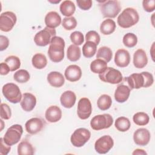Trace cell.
I'll return each mask as SVG.
<instances>
[{
  "mask_svg": "<svg viewBox=\"0 0 155 155\" xmlns=\"http://www.w3.org/2000/svg\"><path fill=\"white\" fill-rule=\"evenodd\" d=\"M99 8L104 18H114L119 13L121 7L118 1H99Z\"/></svg>",
  "mask_w": 155,
  "mask_h": 155,
  "instance_id": "277c9868",
  "label": "cell"
},
{
  "mask_svg": "<svg viewBox=\"0 0 155 155\" xmlns=\"http://www.w3.org/2000/svg\"><path fill=\"white\" fill-rule=\"evenodd\" d=\"M9 45L8 39L3 35L0 36V50L3 51L5 50Z\"/></svg>",
  "mask_w": 155,
  "mask_h": 155,
  "instance_id": "bcb514c9",
  "label": "cell"
},
{
  "mask_svg": "<svg viewBox=\"0 0 155 155\" xmlns=\"http://www.w3.org/2000/svg\"><path fill=\"white\" fill-rule=\"evenodd\" d=\"M71 41L75 45H81L84 42V38L83 34L79 31H75L70 35Z\"/></svg>",
  "mask_w": 155,
  "mask_h": 155,
  "instance_id": "ab89813d",
  "label": "cell"
},
{
  "mask_svg": "<svg viewBox=\"0 0 155 155\" xmlns=\"http://www.w3.org/2000/svg\"><path fill=\"white\" fill-rule=\"evenodd\" d=\"M5 62L10 68V71H14L18 70L21 66V61L19 58L16 56H8L5 59Z\"/></svg>",
  "mask_w": 155,
  "mask_h": 155,
  "instance_id": "d590c367",
  "label": "cell"
},
{
  "mask_svg": "<svg viewBox=\"0 0 155 155\" xmlns=\"http://www.w3.org/2000/svg\"><path fill=\"white\" fill-rule=\"evenodd\" d=\"M123 43L125 46L128 48L134 47L137 43V38L133 33H128L123 37Z\"/></svg>",
  "mask_w": 155,
  "mask_h": 155,
  "instance_id": "74e56055",
  "label": "cell"
},
{
  "mask_svg": "<svg viewBox=\"0 0 155 155\" xmlns=\"http://www.w3.org/2000/svg\"><path fill=\"white\" fill-rule=\"evenodd\" d=\"M12 112L10 107L4 103H1V119H4L5 120L9 119L11 117Z\"/></svg>",
  "mask_w": 155,
  "mask_h": 155,
  "instance_id": "b9f144b4",
  "label": "cell"
},
{
  "mask_svg": "<svg viewBox=\"0 0 155 155\" xmlns=\"http://www.w3.org/2000/svg\"><path fill=\"white\" fill-rule=\"evenodd\" d=\"M114 141L109 135H104L99 137L94 143V148L99 154H106L113 147Z\"/></svg>",
  "mask_w": 155,
  "mask_h": 155,
  "instance_id": "7c38bea8",
  "label": "cell"
},
{
  "mask_svg": "<svg viewBox=\"0 0 155 155\" xmlns=\"http://www.w3.org/2000/svg\"><path fill=\"white\" fill-rule=\"evenodd\" d=\"M65 77L70 82L79 81L82 76V70L77 65H70L65 70Z\"/></svg>",
  "mask_w": 155,
  "mask_h": 155,
  "instance_id": "ac0fdd59",
  "label": "cell"
},
{
  "mask_svg": "<svg viewBox=\"0 0 155 155\" xmlns=\"http://www.w3.org/2000/svg\"><path fill=\"white\" fill-rule=\"evenodd\" d=\"M20 104L23 110L27 112L31 111L36 104V98L35 95L30 93H24L22 94Z\"/></svg>",
  "mask_w": 155,
  "mask_h": 155,
  "instance_id": "e0dca14e",
  "label": "cell"
},
{
  "mask_svg": "<svg viewBox=\"0 0 155 155\" xmlns=\"http://www.w3.org/2000/svg\"><path fill=\"white\" fill-rule=\"evenodd\" d=\"M22 133L23 129L21 125H13L6 131L3 137L4 141L9 146L16 144L21 139Z\"/></svg>",
  "mask_w": 155,
  "mask_h": 155,
  "instance_id": "8992f818",
  "label": "cell"
},
{
  "mask_svg": "<svg viewBox=\"0 0 155 155\" xmlns=\"http://www.w3.org/2000/svg\"><path fill=\"white\" fill-rule=\"evenodd\" d=\"M133 155L136 154H147V152L142 149H136L132 153Z\"/></svg>",
  "mask_w": 155,
  "mask_h": 155,
  "instance_id": "c3c4849f",
  "label": "cell"
},
{
  "mask_svg": "<svg viewBox=\"0 0 155 155\" xmlns=\"http://www.w3.org/2000/svg\"><path fill=\"white\" fill-rule=\"evenodd\" d=\"M91 136L90 131L85 128L76 129L70 137L72 145L75 147H81L88 141Z\"/></svg>",
  "mask_w": 155,
  "mask_h": 155,
  "instance_id": "9c48e42d",
  "label": "cell"
},
{
  "mask_svg": "<svg viewBox=\"0 0 155 155\" xmlns=\"http://www.w3.org/2000/svg\"><path fill=\"white\" fill-rule=\"evenodd\" d=\"M47 81L52 87L59 88L64 84L65 79L61 73L51 71L47 75Z\"/></svg>",
  "mask_w": 155,
  "mask_h": 155,
  "instance_id": "603a6c76",
  "label": "cell"
},
{
  "mask_svg": "<svg viewBox=\"0 0 155 155\" xmlns=\"http://www.w3.org/2000/svg\"><path fill=\"white\" fill-rule=\"evenodd\" d=\"M148 63L146 52L141 48L137 50L133 55V64L137 68H143Z\"/></svg>",
  "mask_w": 155,
  "mask_h": 155,
  "instance_id": "ffe728a7",
  "label": "cell"
},
{
  "mask_svg": "<svg viewBox=\"0 0 155 155\" xmlns=\"http://www.w3.org/2000/svg\"><path fill=\"white\" fill-rule=\"evenodd\" d=\"M4 96L9 102L13 104H17L21 101L22 95L19 87L13 83H7L2 88Z\"/></svg>",
  "mask_w": 155,
  "mask_h": 155,
  "instance_id": "5b68a950",
  "label": "cell"
},
{
  "mask_svg": "<svg viewBox=\"0 0 155 155\" xmlns=\"http://www.w3.org/2000/svg\"><path fill=\"white\" fill-rule=\"evenodd\" d=\"M76 2L78 7L83 10H89L93 4L91 0H77Z\"/></svg>",
  "mask_w": 155,
  "mask_h": 155,
  "instance_id": "ee69618b",
  "label": "cell"
},
{
  "mask_svg": "<svg viewBox=\"0 0 155 155\" xmlns=\"http://www.w3.org/2000/svg\"><path fill=\"white\" fill-rule=\"evenodd\" d=\"M16 16L12 12H5L0 16V29L2 31H10L16 22Z\"/></svg>",
  "mask_w": 155,
  "mask_h": 155,
  "instance_id": "8fae6325",
  "label": "cell"
},
{
  "mask_svg": "<svg viewBox=\"0 0 155 155\" xmlns=\"http://www.w3.org/2000/svg\"><path fill=\"white\" fill-rule=\"evenodd\" d=\"M114 62L117 67L124 68L127 67L130 62L129 52L125 49H119L114 56Z\"/></svg>",
  "mask_w": 155,
  "mask_h": 155,
  "instance_id": "2e32d148",
  "label": "cell"
},
{
  "mask_svg": "<svg viewBox=\"0 0 155 155\" xmlns=\"http://www.w3.org/2000/svg\"><path fill=\"white\" fill-rule=\"evenodd\" d=\"M151 138V134L148 130L141 128L136 130L133 134V140L134 143L139 146L147 145Z\"/></svg>",
  "mask_w": 155,
  "mask_h": 155,
  "instance_id": "5bb4252c",
  "label": "cell"
},
{
  "mask_svg": "<svg viewBox=\"0 0 155 155\" xmlns=\"http://www.w3.org/2000/svg\"><path fill=\"white\" fill-rule=\"evenodd\" d=\"M62 25L65 30H71L75 28L77 25L76 19L73 16L65 17L62 20Z\"/></svg>",
  "mask_w": 155,
  "mask_h": 155,
  "instance_id": "f35d334b",
  "label": "cell"
},
{
  "mask_svg": "<svg viewBox=\"0 0 155 155\" xmlns=\"http://www.w3.org/2000/svg\"><path fill=\"white\" fill-rule=\"evenodd\" d=\"M92 111V106L90 101L87 97L81 98L78 104L77 114L78 117L82 119H87L90 117Z\"/></svg>",
  "mask_w": 155,
  "mask_h": 155,
  "instance_id": "4fadbf2b",
  "label": "cell"
},
{
  "mask_svg": "<svg viewBox=\"0 0 155 155\" xmlns=\"http://www.w3.org/2000/svg\"><path fill=\"white\" fill-rule=\"evenodd\" d=\"M56 35L54 28L45 27L43 30L38 31L34 37L36 45L40 47H45L50 43L51 39Z\"/></svg>",
  "mask_w": 155,
  "mask_h": 155,
  "instance_id": "ba28073f",
  "label": "cell"
},
{
  "mask_svg": "<svg viewBox=\"0 0 155 155\" xmlns=\"http://www.w3.org/2000/svg\"><path fill=\"white\" fill-rule=\"evenodd\" d=\"M0 121H1V124H2V125H1L2 127H1V130L3 129V125H2V124H3V120H2V119H1V120H0Z\"/></svg>",
  "mask_w": 155,
  "mask_h": 155,
  "instance_id": "681fc988",
  "label": "cell"
},
{
  "mask_svg": "<svg viewBox=\"0 0 155 155\" xmlns=\"http://www.w3.org/2000/svg\"><path fill=\"white\" fill-rule=\"evenodd\" d=\"M81 55V49L77 45L74 44L70 45L67 48V58L68 60L72 62H75L78 61Z\"/></svg>",
  "mask_w": 155,
  "mask_h": 155,
  "instance_id": "f546056e",
  "label": "cell"
},
{
  "mask_svg": "<svg viewBox=\"0 0 155 155\" xmlns=\"http://www.w3.org/2000/svg\"><path fill=\"white\" fill-rule=\"evenodd\" d=\"M139 16L137 10L128 7L124 9L117 17L118 25L124 28H130L138 22Z\"/></svg>",
  "mask_w": 155,
  "mask_h": 155,
  "instance_id": "3957f363",
  "label": "cell"
},
{
  "mask_svg": "<svg viewBox=\"0 0 155 155\" xmlns=\"http://www.w3.org/2000/svg\"><path fill=\"white\" fill-rule=\"evenodd\" d=\"M133 120L134 123L136 125L143 126L148 124L150 117L148 115L144 112H137L134 114Z\"/></svg>",
  "mask_w": 155,
  "mask_h": 155,
  "instance_id": "e575fe53",
  "label": "cell"
},
{
  "mask_svg": "<svg viewBox=\"0 0 155 155\" xmlns=\"http://www.w3.org/2000/svg\"><path fill=\"white\" fill-rule=\"evenodd\" d=\"M142 5L144 10L147 12H152L155 9V1L154 0H143Z\"/></svg>",
  "mask_w": 155,
  "mask_h": 155,
  "instance_id": "7bdbcfd3",
  "label": "cell"
},
{
  "mask_svg": "<svg viewBox=\"0 0 155 155\" xmlns=\"http://www.w3.org/2000/svg\"><path fill=\"white\" fill-rule=\"evenodd\" d=\"M116 23L111 19H107L104 20L101 24L100 31L105 35H108L113 33L116 29Z\"/></svg>",
  "mask_w": 155,
  "mask_h": 155,
  "instance_id": "484cf974",
  "label": "cell"
},
{
  "mask_svg": "<svg viewBox=\"0 0 155 155\" xmlns=\"http://www.w3.org/2000/svg\"><path fill=\"white\" fill-rule=\"evenodd\" d=\"M112 104L111 97L108 94H102L97 99V105L98 108L102 110L105 111L109 109Z\"/></svg>",
  "mask_w": 155,
  "mask_h": 155,
  "instance_id": "d6a6232c",
  "label": "cell"
},
{
  "mask_svg": "<svg viewBox=\"0 0 155 155\" xmlns=\"http://www.w3.org/2000/svg\"><path fill=\"white\" fill-rule=\"evenodd\" d=\"M33 66L36 69H42L45 68L47 64V59L46 56L42 53L35 54L31 59Z\"/></svg>",
  "mask_w": 155,
  "mask_h": 155,
  "instance_id": "83f0119b",
  "label": "cell"
},
{
  "mask_svg": "<svg viewBox=\"0 0 155 155\" xmlns=\"http://www.w3.org/2000/svg\"><path fill=\"white\" fill-rule=\"evenodd\" d=\"M34 153V148L27 140L21 141L18 146V154L19 155H32Z\"/></svg>",
  "mask_w": 155,
  "mask_h": 155,
  "instance_id": "4316f807",
  "label": "cell"
},
{
  "mask_svg": "<svg viewBox=\"0 0 155 155\" xmlns=\"http://www.w3.org/2000/svg\"><path fill=\"white\" fill-rule=\"evenodd\" d=\"M113 123V119L109 114H99L94 116L90 121V126L94 130L99 131L110 128Z\"/></svg>",
  "mask_w": 155,
  "mask_h": 155,
  "instance_id": "52a82bcc",
  "label": "cell"
},
{
  "mask_svg": "<svg viewBox=\"0 0 155 155\" xmlns=\"http://www.w3.org/2000/svg\"><path fill=\"white\" fill-rule=\"evenodd\" d=\"M44 127V122L39 117H33L28 120L25 124L27 132L30 134H35L40 132Z\"/></svg>",
  "mask_w": 155,
  "mask_h": 155,
  "instance_id": "9a60e30c",
  "label": "cell"
},
{
  "mask_svg": "<svg viewBox=\"0 0 155 155\" xmlns=\"http://www.w3.org/2000/svg\"><path fill=\"white\" fill-rule=\"evenodd\" d=\"M61 13L67 17H70L74 13L76 7L74 4L69 0L64 1L60 5L59 7Z\"/></svg>",
  "mask_w": 155,
  "mask_h": 155,
  "instance_id": "d4e9b609",
  "label": "cell"
},
{
  "mask_svg": "<svg viewBox=\"0 0 155 155\" xmlns=\"http://www.w3.org/2000/svg\"><path fill=\"white\" fill-rule=\"evenodd\" d=\"M130 94V88L124 84L117 87L114 93V99L119 103L125 102L128 100Z\"/></svg>",
  "mask_w": 155,
  "mask_h": 155,
  "instance_id": "44dd1931",
  "label": "cell"
},
{
  "mask_svg": "<svg viewBox=\"0 0 155 155\" xmlns=\"http://www.w3.org/2000/svg\"><path fill=\"white\" fill-rule=\"evenodd\" d=\"M99 78L102 81L112 84H119L123 79L120 71L112 67H107L104 72L99 74Z\"/></svg>",
  "mask_w": 155,
  "mask_h": 155,
  "instance_id": "30bf717a",
  "label": "cell"
},
{
  "mask_svg": "<svg viewBox=\"0 0 155 155\" xmlns=\"http://www.w3.org/2000/svg\"><path fill=\"white\" fill-rule=\"evenodd\" d=\"M65 41L59 36H53L48 50L50 59L53 62H59L64 58Z\"/></svg>",
  "mask_w": 155,
  "mask_h": 155,
  "instance_id": "7a4b0ae2",
  "label": "cell"
},
{
  "mask_svg": "<svg viewBox=\"0 0 155 155\" xmlns=\"http://www.w3.org/2000/svg\"><path fill=\"white\" fill-rule=\"evenodd\" d=\"M11 147L5 143L3 138H0V154L6 155L10 151Z\"/></svg>",
  "mask_w": 155,
  "mask_h": 155,
  "instance_id": "f6af8a7d",
  "label": "cell"
},
{
  "mask_svg": "<svg viewBox=\"0 0 155 155\" xmlns=\"http://www.w3.org/2000/svg\"><path fill=\"white\" fill-rule=\"evenodd\" d=\"M10 71V68L5 62H1L0 67V74L1 75H6Z\"/></svg>",
  "mask_w": 155,
  "mask_h": 155,
  "instance_id": "7dc6e473",
  "label": "cell"
},
{
  "mask_svg": "<svg viewBox=\"0 0 155 155\" xmlns=\"http://www.w3.org/2000/svg\"><path fill=\"white\" fill-rule=\"evenodd\" d=\"M85 40L86 42H92L97 45L100 42L101 38L99 35L96 31L91 30L87 33L85 35Z\"/></svg>",
  "mask_w": 155,
  "mask_h": 155,
  "instance_id": "60d3db41",
  "label": "cell"
},
{
  "mask_svg": "<svg viewBox=\"0 0 155 155\" xmlns=\"http://www.w3.org/2000/svg\"><path fill=\"white\" fill-rule=\"evenodd\" d=\"M45 117L47 120L49 122H57L62 117V111L59 107L56 105H51L47 109L45 113Z\"/></svg>",
  "mask_w": 155,
  "mask_h": 155,
  "instance_id": "d6986e66",
  "label": "cell"
},
{
  "mask_svg": "<svg viewBox=\"0 0 155 155\" xmlns=\"http://www.w3.org/2000/svg\"><path fill=\"white\" fill-rule=\"evenodd\" d=\"M97 45L92 42H86L82 47L83 55L87 58L93 57L96 52Z\"/></svg>",
  "mask_w": 155,
  "mask_h": 155,
  "instance_id": "836d02e7",
  "label": "cell"
},
{
  "mask_svg": "<svg viewBox=\"0 0 155 155\" xmlns=\"http://www.w3.org/2000/svg\"><path fill=\"white\" fill-rule=\"evenodd\" d=\"M61 23V18L60 15L54 11L48 12L45 17V24L46 27L55 28Z\"/></svg>",
  "mask_w": 155,
  "mask_h": 155,
  "instance_id": "cb8c5ba5",
  "label": "cell"
},
{
  "mask_svg": "<svg viewBox=\"0 0 155 155\" xmlns=\"http://www.w3.org/2000/svg\"><path fill=\"white\" fill-rule=\"evenodd\" d=\"M13 79L19 83H25L30 79V74L26 70L21 69L15 73Z\"/></svg>",
  "mask_w": 155,
  "mask_h": 155,
  "instance_id": "8d00e7d4",
  "label": "cell"
},
{
  "mask_svg": "<svg viewBox=\"0 0 155 155\" xmlns=\"http://www.w3.org/2000/svg\"><path fill=\"white\" fill-rule=\"evenodd\" d=\"M112 56H113L112 51L111 48L108 47H106V46L101 47L97 51L96 58L101 59L104 61L105 62H106L107 63L111 61Z\"/></svg>",
  "mask_w": 155,
  "mask_h": 155,
  "instance_id": "4dcf8cb0",
  "label": "cell"
},
{
  "mask_svg": "<svg viewBox=\"0 0 155 155\" xmlns=\"http://www.w3.org/2000/svg\"><path fill=\"white\" fill-rule=\"evenodd\" d=\"M76 100V96L75 93L70 90L64 91L60 97L61 105L66 108H71L74 105Z\"/></svg>",
  "mask_w": 155,
  "mask_h": 155,
  "instance_id": "7402d4cb",
  "label": "cell"
},
{
  "mask_svg": "<svg viewBox=\"0 0 155 155\" xmlns=\"http://www.w3.org/2000/svg\"><path fill=\"white\" fill-rule=\"evenodd\" d=\"M107 68V63L101 59H96L91 62L90 70L94 73L101 74Z\"/></svg>",
  "mask_w": 155,
  "mask_h": 155,
  "instance_id": "f1b7e54d",
  "label": "cell"
},
{
  "mask_svg": "<svg viewBox=\"0 0 155 155\" xmlns=\"http://www.w3.org/2000/svg\"><path fill=\"white\" fill-rule=\"evenodd\" d=\"M124 79L131 90L139 89L141 87L147 88L151 86L154 82L153 74L147 71L133 73L129 76L125 77Z\"/></svg>",
  "mask_w": 155,
  "mask_h": 155,
  "instance_id": "6da1fadb",
  "label": "cell"
},
{
  "mask_svg": "<svg viewBox=\"0 0 155 155\" xmlns=\"http://www.w3.org/2000/svg\"><path fill=\"white\" fill-rule=\"evenodd\" d=\"M115 127L116 129L122 132H125L128 131L131 126V123L130 120L125 117L121 116L118 117L114 123Z\"/></svg>",
  "mask_w": 155,
  "mask_h": 155,
  "instance_id": "1f68e13d",
  "label": "cell"
}]
</instances>
